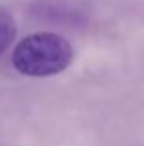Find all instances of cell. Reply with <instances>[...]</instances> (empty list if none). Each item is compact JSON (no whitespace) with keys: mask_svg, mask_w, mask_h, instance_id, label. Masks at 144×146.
<instances>
[{"mask_svg":"<svg viewBox=\"0 0 144 146\" xmlns=\"http://www.w3.org/2000/svg\"><path fill=\"white\" fill-rule=\"evenodd\" d=\"M72 57L74 50L69 39L54 32H39L24 37L15 46L11 63L22 76L46 78L63 72Z\"/></svg>","mask_w":144,"mask_h":146,"instance_id":"6da1fadb","label":"cell"},{"mask_svg":"<svg viewBox=\"0 0 144 146\" xmlns=\"http://www.w3.org/2000/svg\"><path fill=\"white\" fill-rule=\"evenodd\" d=\"M15 35H17V26L13 17L7 11L0 9V54H4L13 44Z\"/></svg>","mask_w":144,"mask_h":146,"instance_id":"7a4b0ae2","label":"cell"}]
</instances>
